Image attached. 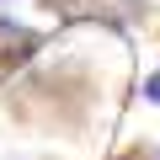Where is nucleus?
<instances>
[{
    "mask_svg": "<svg viewBox=\"0 0 160 160\" xmlns=\"http://www.w3.org/2000/svg\"><path fill=\"white\" fill-rule=\"evenodd\" d=\"M32 48H38V32L0 22V64H22V59H32Z\"/></svg>",
    "mask_w": 160,
    "mask_h": 160,
    "instance_id": "nucleus-1",
    "label": "nucleus"
},
{
    "mask_svg": "<svg viewBox=\"0 0 160 160\" xmlns=\"http://www.w3.org/2000/svg\"><path fill=\"white\" fill-rule=\"evenodd\" d=\"M144 96H149V102L160 107V75H149V80H144Z\"/></svg>",
    "mask_w": 160,
    "mask_h": 160,
    "instance_id": "nucleus-2",
    "label": "nucleus"
}]
</instances>
